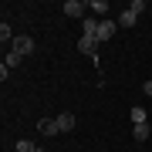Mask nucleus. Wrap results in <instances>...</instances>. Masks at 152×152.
<instances>
[{
  "label": "nucleus",
  "mask_w": 152,
  "mask_h": 152,
  "mask_svg": "<svg viewBox=\"0 0 152 152\" xmlns=\"http://www.w3.org/2000/svg\"><path fill=\"white\" fill-rule=\"evenodd\" d=\"M78 51H81V54H88V58H95V54H98V41L81 34V37H78Z\"/></svg>",
  "instance_id": "4"
},
{
  "label": "nucleus",
  "mask_w": 152,
  "mask_h": 152,
  "mask_svg": "<svg viewBox=\"0 0 152 152\" xmlns=\"http://www.w3.org/2000/svg\"><path fill=\"white\" fill-rule=\"evenodd\" d=\"M0 41H4V44H14V34H10V27H7V24L0 27Z\"/></svg>",
  "instance_id": "13"
},
{
  "label": "nucleus",
  "mask_w": 152,
  "mask_h": 152,
  "mask_svg": "<svg viewBox=\"0 0 152 152\" xmlns=\"http://www.w3.org/2000/svg\"><path fill=\"white\" fill-rule=\"evenodd\" d=\"M132 135H135V142H145V139L152 135V129H149V122H142V125H135V129H132Z\"/></svg>",
  "instance_id": "10"
},
{
  "label": "nucleus",
  "mask_w": 152,
  "mask_h": 152,
  "mask_svg": "<svg viewBox=\"0 0 152 152\" xmlns=\"http://www.w3.org/2000/svg\"><path fill=\"white\" fill-rule=\"evenodd\" d=\"M98 24H102V20H95L91 14L85 17V37H95V41H98Z\"/></svg>",
  "instance_id": "7"
},
{
  "label": "nucleus",
  "mask_w": 152,
  "mask_h": 152,
  "mask_svg": "<svg viewBox=\"0 0 152 152\" xmlns=\"http://www.w3.org/2000/svg\"><path fill=\"white\" fill-rule=\"evenodd\" d=\"M14 152H37V145H34L31 139H17L14 142Z\"/></svg>",
  "instance_id": "11"
},
{
  "label": "nucleus",
  "mask_w": 152,
  "mask_h": 152,
  "mask_svg": "<svg viewBox=\"0 0 152 152\" xmlns=\"http://www.w3.org/2000/svg\"><path fill=\"white\" fill-rule=\"evenodd\" d=\"M10 51H14V54H31V51H34V37H14V44H10Z\"/></svg>",
  "instance_id": "2"
},
{
  "label": "nucleus",
  "mask_w": 152,
  "mask_h": 152,
  "mask_svg": "<svg viewBox=\"0 0 152 152\" xmlns=\"http://www.w3.org/2000/svg\"><path fill=\"white\" fill-rule=\"evenodd\" d=\"M145 118H149V115H145V112H142L139 105H135V108H132V122H135V125H142V122H145Z\"/></svg>",
  "instance_id": "12"
},
{
  "label": "nucleus",
  "mask_w": 152,
  "mask_h": 152,
  "mask_svg": "<svg viewBox=\"0 0 152 152\" xmlns=\"http://www.w3.org/2000/svg\"><path fill=\"white\" fill-rule=\"evenodd\" d=\"M54 122H58V132H71V129H75V115H71V112H64V115L54 118Z\"/></svg>",
  "instance_id": "8"
},
{
  "label": "nucleus",
  "mask_w": 152,
  "mask_h": 152,
  "mask_svg": "<svg viewBox=\"0 0 152 152\" xmlns=\"http://www.w3.org/2000/svg\"><path fill=\"white\" fill-rule=\"evenodd\" d=\"M37 132H41V135H58V122H54V118H44V122L37 125Z\"/></svg>",
  "instance_id": "9"
},
{
  "label": "nucleus",
  "mask_w": 152,
  "mask_h": 152,
  "mask_svg": "<svg viewBox=\"0 0 152 152\" xmlns=\"http://www.w3.org/2000/svg\"><path fill=\"white\" fill-rule=\"evenodd\" d=\"M4 64H7V68H17V64H20V54H14V51H10V54L4 58Z\"/></svg>",
  "instance_id": "14"
},
{
  "label": "nucleus",
  "mask_w": 152,
  "mask_h": 152,
  "mask_svg": "<svg viewBox=\"0 0 152 152\" xmlns=\"http://www.w3.org/2000/svg\"><path fill=\"white\" fill-rule=\"evenodd\" d=\"M10 152H14V149H10Z\"/></svg>",
  "instance_id": "17"
},
{
  "label": "nucleus",
  "mask_w": 152,
  "mask_h": 152,
  "mask_svg": "<svg viewBox=\"0 0 152 152\" xmlns=\"http://www.w3.org/2000/svg\"><path fill=\"white\" fill-rule=\"evenodd\" d=\"M108 37H115V20H102L98 24V41H108Z\"/></svg>",
  "instance_id": "6"
},
{
  "label": "nucleus",
  "mask_w": 152,
  "mask_h": 152,
  "mask_svg": "<svg viewBox=\"0 0 152 152\" xmlns=\"http://www.w3.org/2000/svg\"><path fill=\"white\" fill-rule=\"evenodd\" d=\"M88 14H91V17H102V20H105V14H108V4H105V0H91V4H88Z\"/></svg>",
  "instance_id": "5"
},
{
  "label": "nucleus",
  "mask_w": 152,
  "mask_h": 152,
  "mask_svg": "<svg viewBox=\"0 0 152 152\" xmlns=\"http://www.w3.org/2000/svg\"><path fill=\"white\" fill-rule=\"evenodd\" d=\"M142 91H145V95H152V81H145V85H142Z\"/></svg>",
  "instance_id": "15"
},
{
  "label": "nucleus",
  "mask_w": 152,
  "mask_h": 152,
  "mask_svg": "<svg viewBox=\"0 0 152 152\" xmlns=\"http://www.w3.org/2000/svg\"><path fill=\"white\" fill-rule=\"evenodd\" d=\"M37 152H48V149H41V145H37Z\"/></svg>",
  "instance_id": "16"
},
{
  "label": "nucleus",
  "mask_w": 152,
  "mask_h": 152,
  "mask_svg": "<svg viewBox=\"0 0 152 152\" xmlns=\"http://www.w3.org/2000/svg\"><path fill=\"white\" fill-rule=\"evenodd\" d=\"M68 17H85V10H88V4H81V0H64V7H61Z\"/></svg>",
  "instance_id": "3"
},
{
  "label": "nucleus",
  "mask_w": 152,
  "mask_h": 152,
  "mask_svg": "<svg viewBox=\"0 0 152 152\" xmlns=\"http://www.w3.org/2000/svg\"><path fill=\"white\" fill-rule=\"evenodd\" d=\"M145 10V4H142V0H132L129 4V10H122L118 14V27H132V24L139 20V14Z\"/></svg>",
  "instance_id": "1"
}]
</instances>
